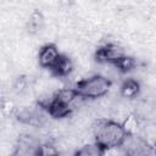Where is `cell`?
<instances>
[{"instance_id": "1", "label": "cell", "mask_w": 156, "mask_h": 156, "mask_svg": "<svg viewBox=\"0 0 156 156\" xmlns=\"http://www.w3.org/2000/svg\"><path fill=\"white\" fill-rule=\"evenodd\" d=\"M93 134L95 144L102 150L121 146L127 136L122 124L115 119L98 118L93 126Z\"/></svg>"}, {"instance_id": "2", "label": "cell", "mask_w": 156, "mask_h": 156, "mask_svg": "<svg viewBox=\"0 0 156 156\" xmlns=\"http://www.w3.org/2000/svg\"><path fill=\"white\" fill-rule=\"evenodd\" d=\"M111 87V80L104 76H93L76 83L73 89L82 99H99L104 98Z\"/></svg>"}, {"instance_id": "3", "label": "cell", "mask_w": 156, "mask_h": 156, "mask_svg": "<svg viewBox=\"0 0 156 156\" xmlns=\"http://www.w3.org/2000/svg\"><path fill=\"white\" fill-rule=\"evenodd\" d=\"M126 55V51L115 43H108L101 48H99L95 52V58L101 63H111L115 65L122 56Z\"/></svg>"}, {"instance_id": "4", "label": "cell", "mask_w": 156, "mask_h": 156, "mask_svg": "<svg viewBox=\"0 0 156 156\" xmlns=\"http://www.w3.org/2000/svg\"><path fill=\"white\" fill-rule=\"evenodd\" d=\"M60 51L55 44H45L39 49L38 62L43 68H51L60 57Z\"/></svg>"}, {"instance_id": "5", "label": "cell", "mask_w": 156, "mask_h": 156, "mask_svg": "<svg viewBox=\"0 0 156 156\" xmlns=\"http://www.w3.org/2000/svg\"><path fill=\"white\" fill-rule=\"evenodd\" d=\"M50 69L56 77H67L73 71V62L68 56L61 54L56 63Z\"/></svg>"}, {"instance_id": "6", "label": "cell", "mask_w": 156, "mask_h": 156, "mask_svg": "<svg viewBox=\"0 0 156 156\" xmlns=\"http://www.w3.org/2000/svg\"><path fill=\"white\" fill-rule=\"evenodd\" d=\"M121 95L123 98H127V99H133L135 98L139 91H140V85H139V82L133 79V78H129L127 80H124L121 85Z\"/></svg>"}, {"instance_id": "7", "label": "cell", "mask_w": 156, "mask_h": 156, "mask_svg": "<svg viewBox=\"0 0 156 156\" xmlns=\"http://www.w3.org/2000/svg\"><path fill=\"white\" fill-rule=\"evenodd\" d=\"M121 124H122L124 132L127 133V135H134V134H136L139 123H138V118H136L135 115L128 113V115L123 118V121L121 122Z\"/></svg>"}, {"instance_id": "8", "label": "cell", "mask_w": 156, "mask_h": 156, "mask_svg": "<svg viewBox=\"0 0 156 156\" xmlns=\"http://www.w3.org/2000/svg\"><path fill=\"white\" fill-rule=\"evenodd\" d=\"M44 26V17L41 15V12L39 11H34L30 17H29V22H28V32L29 33H38Z\"/></svg>"}, {"instance_id": "9", "label": "cell", "mask_w": 156, "mask_h": 156, "mask_svg": "<svg viewBox=\"0 0 156 156\" xmlns=\"http://www.w3.org/2000/svg\"><path fill=\"white\" fill-rule=\"evenodd\" d=\"M113 66H115L118 71H121V72H129V71H132L133 68H135L136 62H135V60H134L133 57L127 56V54H126V55L122 56Z\"/></svg>"}, {"instance_id": "10", "label": "cell", "mask_w": 156, "mask_h": 156, "mask_svg": "<svg viewBox=\"0 0 156 156\" xmlns=\"http://www.w3.org/2000/svg\"><path fill=\"white\" fill-rule=\"evenodd\" d=\"M74 154L79 156H98V155H102V150L94 143V144H88L82 146Z\"/></svg>"}, {"instance_id": "11", "label": "cell", "mask_w": 156, "mask_h": 156, "mask_svg": "<svg viewBox=\"0 0 156 156\" xmlns=\"http://www.w3.org/2000/svg\"><path fill=\"white\" fill-rule=\"evenodd\" d=\"M0 111L1 113L5 116V117H11L12 115L16 113V105L12 100L10 99H6V100H2L1 104H0Z\"/></svg>"}, {"instance_id": "12", "label": "cell", "mask_w": 156, "mask_h": 156, "mask_svg": "<svg viewBox=\"0 0 156 156\" xmlns=\"http://www.w3.org/2000/svg\"><path fill=\"white\" fill-rule=\"evenodd\" d=\"M28 87V80L26 77H18L16 80H15V84H13V88L17 93H22L23 90H26V88Z\"/></svg>"}, {"instance_id": "13", "label": "cell", "mask_w": 156, "mask_h": 156, "mask_svg": "<svg viewBox=\"0 0 156 156\" xmlns=\"http://www.w3.org/2000/svg\"><path fill=\"white\" fill-rule=\"evenodd\" d=\"M60 2L63 6H71L73 4V0H60Z\"/></svg>"}]
</instances>
